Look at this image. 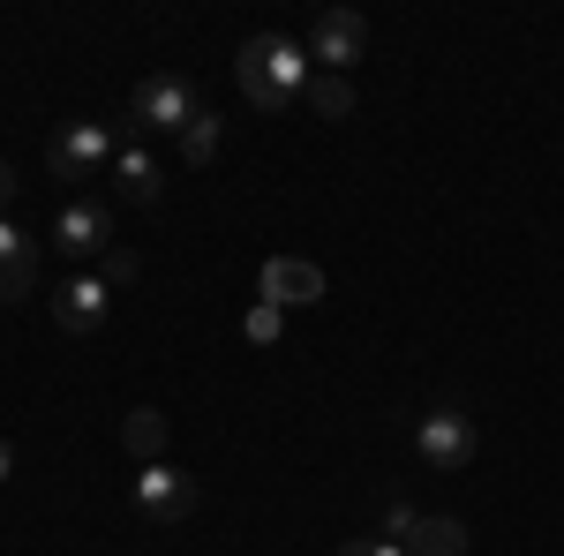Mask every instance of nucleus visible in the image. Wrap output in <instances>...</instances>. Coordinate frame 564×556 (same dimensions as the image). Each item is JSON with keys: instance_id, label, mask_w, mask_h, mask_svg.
I'll return each mask as SVG.
<instances>
[{"instance_id": "obj_1", "label": "nucleus", "mask_w": 564, "mask_h": 556, "mask_svg": "<svg viewBox=\"0 0 564 556\" xmlns=\"http://www.w3.org/2000/svg\"><path fill=\"white\" fill-rule=\"evenodd\" d=\"M234 84L249 90V106H263V113H294L302 90L316 84V61H308V45L263 31V39H249L234 53Z\"/></svg>"}, {"instance_id": "obj_2", "label": "nucleus", "mask_w": 564, "mask_h": 556, "mask_svg": "<svg viewBox=\"0 0 564 556\" xmlns=\"http://www.w3.org/2000/svg\"><path fill=\"white\" fill-rule=\"evenodd\" d=\"M135 512L151 519V526H188L196 519V504H204V489H196V473H181V467H135Z\"/></svg>"}, {"instance_id": "obj_3", "label": "nucleus", "mask_w": 564, "mask_h": 556, "mask_svg": "<svg viewBox=\"0 0 564 556\" xmlns=\"http://www.w3.org/2000/svg\"><path fill=\"white\" fill-rule=\"evenodd\" d=\"M361 53H369V15H354V8H324L316 31H308V61H316V76H347Z\"/></svg>"}, {"instance_id": "obj_4", "label": "nucleus", "mask_w": 564, "mask_h": 556, "mask_svg": "<svg viewBox=\"0 0 564 556\" xmlns=\"http://www.w3.org/2000/svg\"><path fill=\"white\" fill-rule=\"evenodd\" d=\"M204 113H212V106L196 98L188 76H143V84H135V121H143V129L181 135L188 121H204Z\"/></svg>"}, {"instance_id": "obj_5", "label": "nucleus", "mask_w": 564, "mask_h": 556, "mask_svg": "<svg viewBox=\"0 0 564 556\" xmlns=\"http://www.w3.org/2000/svg\"><path fill=\"white\" fill-rule=\"evenodd\" d=\"M113 135H106V121H68V129L45 143V166H53V181H90L98 166H113Z\"/></svg>"}, {"instance_id": "obj_6", "label": "nucleus", "mask_w": 564, "mask_h": 556, "mask_svg": "<svg viewBox=\"0 0 564 556\" xmlns=\"http://www.w3.org/2000/svg\"><path fill=\"white\" fill-rule=\"evenodd\" d=\"M414 451H422V467L459 473L475 459V422H467L459 406H436V414H422V428H414Z\"/></svg>"}, {"instance_id": "obj_7", "label": "nucleus", "mask_w": 564, "mask_h": 556, "mask_svg": "<svg viewBox=\"0 0 564 556\" xmlns=\"http://www.w3.org/2000/svg\"><path fill=\"white\" fill-rule=\"evenodd\" d=\"M257 301H271V308H316V301H324V263H308V257H263Z\"/></svg>"}, {"instance_id": "obj_8", "label": "nucleus", "mask_w": 564, "mask_h": 556, "mask_svg": "<svg viewBox=\"0 0 564 556\" xmlns=\"http://www.w3.org/2000/svg\"><path fill=\"white\" fill-rule=\"evenodd\" d=\"M106 308H113V286H106L98 271H84V279H68V286L53 294V324H61L68 339H90V331L106 324Z\"/></svg>"}, {"instance_id": "obj_9", "label": "nucleus", "mask_w": 564, "mask_h": 556, "mask_svg": "<svg viewBox=\"0 0 564 556\" xmlns=\"http://www.w3.org/2000/svg\"><path fill=\"white\" fill-rule=\"evenodd\" d=\"M53 249H61V257H106V249H113V211H106V204H68V211L53 218Z\"/></svg>"}, {"instance_id": "obj_10", "label": "nucleus", "mask_w": 564, "mask_h": 556, "mask_svg": "<svg viewBox=\"0 0 564 556\" xmlns=\"http://www.w3.org/2000/svg\"><path fill=\"white\" fill-rule=\"evenodd\" d=\"M31 286H39V249L0 218V301H23Z\"/></svg>"}, {"instance_id": "obj_11", "label": "nucleus", "mask_w": 564, "mask_h": 556, "mask_svg": "<svg viewBox=\"0 0 564 556\" xmlns=\"http://www.w3.org/2000/svg\"><path fill=\"white\" fill-rule=\"evenodd\" d=\"M166 436H174V428H166L159 406H135L129 422H121V444H129L135 467H159V459H166Z\"/></svg>"}, {"instance_id": "obj_12", "label": "nucleus", "mask_w": 564, "mask_h": 556, "mask_svg": "<svg viewBox=\"0 0 564 556\" xmlns=\"http://www.w3.org/2000/svg\"><path fill=\"white\" fill-rule=\"evenodd\" d=\"M113 188L129 196V204H159V188H166V173L151 151H113Z\"/></svg>"}, {"instance_id": "obj_13", "label": "nucleus", "mask_w": 564, "mask_h": 556, "mask_svg": "<svg viewBox=\"0 0 564 556\" xmlns=\"http://www.w3.org/2000/svg\"><path fill=\"white\" fill-rule=\"evenodd\" d=\"M406 556H467V526L459 519H422L406 534Z\"/></svg>"}, {"instance_id": "obj_14", "label": "nucleus", "mask_w": 564, "mask_h": 556, "mask_svg": "<svg viewBox=\"0 0 564 556\" xmlns=\"http://www.w3.org/2000/svg\"><path fill=\"white\" fill-rule=\"evenodd\" d=\"M308 106H316V121H347L354 113V84L347 76H316V84H308Z\"/></svg>"}, {"instance_id": "obj_15", "label": "nucleus", "mask_w": 564, "mask_h": 556, "mask_svg": "<svg viewBox=\"0 0 564 556\" xmlns=\"http://www.w3.org/2000/svg\"><path fill=\"white\" fill-rule=\"evenodd\" d=\"M218 113H204V121H188V129H181V159H188V166H204V159H218Z\"/></svg>"}, {"instance_id": "obj_16", "label": "nucleus", "mask_w": 564, "mask_h": 556, "mask_svg": "<svg viewBox=\"0 0 564 556\" xmlns=\"http://www.w3.org/2000/svg\"><path fill=\"white\" fill-rule=\"evenodd\" d=\"M98 279H106V286H113V294H121V286H135V279H143V257H135V249H121V241H113V249H106V257H98Z\"/></svg>"}, {"instance_id": "obj_17", "label": "nucleus", "mask_w": 564, "mask_h": 556, "mask_svg": "<svg viewBox=\"0 0 564 556\" xmlns=\"http://www.w3.org/2000/svg\"><path fill=\"white\" fill-rule=\"evenodd\" d=\"M241 331H249V346H279V331H286V308H271V301H257V308L241 316Z\"/></svg>"}, {"instance_id": "obj_18", "label": "nucleus", "mask_w": 564, "mask_h": 556, "mask_svg": "<svg viewBox=\"0 0 564 556\" xmlns=\"http://www.w3.org/2000/svg\"><path fill=\"white\" fill-rule=\"evenodd\" d=\"M414 526H422V512L391 497V504H384V542H399V549H406V534H414Z\"/></svg>"}, {"instance_id": "obj_19", "label": "nucleus", "mask_w": 564, "mask_h": 556, "mask_svg": "<svg viewBox=\"0 0 564 556\" xmlns=\"http://www.w3.org/2000/svg\"><path fill=\"white\" fill-rule=\"evenodd\" d=\"M339 556H406V549H399V542H347Z\"/></svg>"}, {"instance_id": "obj_20", "label": "nucleus", "mask_w": 564, "mask_h": 556, "mask_svg": "<svg viewBox=\"0 0 564 556\" xmlns=\"http://www.w3.org/2000/svg\"><path fill=\"white\" fill-rule=\"evenodd\" d=\"M8 204H15V166L0 159V211H8Z\"/></svg>"}, {"instance_id": "obj_21", "label": "nucleus", "mask_w": 564, "mask_h": 556, "mask_svg": "<svg viewBox=\"0 0 564 556\" xmlns=\"http://www.w3.org/2000/svg\"><path fill=\"white\" fill-rule=\"evenodd\" d=\"M8 481H15V444L0 436V489H8Z\"/></svg>"}]
</instances>
